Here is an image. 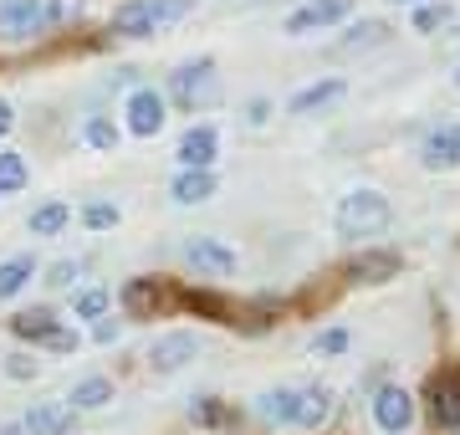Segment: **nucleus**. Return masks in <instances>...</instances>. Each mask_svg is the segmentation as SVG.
I'll list each match as a JSON object with an SVG mask.
<instances>
[{"instance_id":"nucleus-1","label":"nucleus","mask_w":460,"mask_h":435,"mask_svg":"<svg viewBox=\"0 0 460 435\" xmlns=\"http://www.w3.org/2000/svg\"><path fill=\"white\" fill-rule=\"evenodd\" d=\"M184 11H190V0H123L108 21V31L138 41V36H154L159 26H169V21H180Z\"/></svg>"},{"instance_id":"nucleus-2","label":"nucleus","mask_w":460,"mask_h":435,"mask_svg":"<svg viewBox=\"0 0 460 435\" xmlns=\"http://www.w3.org/2000/svg\"><path fill=\"white\" fill-rule=\"evenodd\" d=\"M389 220H394V210H389V200H384L378 190H353V195H343V205H338V235H348V241H358V235H384Z\"/></svg>"},{"instance_id":"nucleus-3","label":"nucleus","mask_w":460,"mask_h":435,"mask_svg":"<svg viewBox=\"0 0 460 435\" xmlns=\"http://www.w3.org/2000/svg\"><path fill=\"white\" fill-rule=\"evenodd\" d=\"M220 83H215V62L210 57H199V62H184L174 72V83H169V98L180 102L184 113H195V108H210Z\"/></svg>"},{"instance_id":"nucleus-4","label":"nucleus","mask_w":460,"mask_h":435,"mask_svg":"<svg viewBox=\"0 0 460 435\" xmlns=\"http://www.w3.org/2000/svg\"><path fill=\"white\" fill-rule=\"evenodd\" d=\"M123 113H128V134L154 138L159 129H164L169 102H164V93H159V87H133L128 102H123Z\"/></svg>"},{"instance_id":"nucleus-5","label":"nucleus","mask_w":460,"mask_h":435,"mask_svg":"<svg viewBox=\"0 0 460 435\" xmlns=\"http://www.w3.org/2000/svg\"><path fill=\"white\" fill-rule=\"evenodd\" d=\"M429 420L440 431H460V368H440L429 379Z\"/></svg>"},{"instance_id":"nucleus-6","label":"nucleus","mask_w":460,"mask_h":435,"mask_svg":"<svg viewBox=\"0 0 460 435\" xmlns=\"http://www.w3.org/2000/svg\"><path fill=\"white\" fill-rule=\"evenodd\" d=\"M41 26H47L41 0H0V36L5 41H31Z\"/></svg>"},{"instance_id":"nucleus-7","label":"nucleus","mask_w":460,"mask_h":435,"mask_svg":"<svg viewBox=\"0 0 460 435\" xmlns=\"http://www.w3.org/2000/svg\"><path fill=\"white\" fill-rule=\"evenodd\" d=\"M353 11V0H307V5H296L292 16L281 21V31L287 36H307V31H323L332 21H343Z\"/></svg>"},{"instance_id":"nucleus-8","label":"nucleus","mask_w":460,"mask_h":435,"mask_svg":"<svg viewBox=\"0 0 460 435\" xmlns=\"http://www.w3.org/2000/svg\"><path fill=\"white\" fill-rule=\"evenodd\" d=\"M184 262H190L199 277H230V271H235V252H230L226 241H215V235L184 241Z\"/></svg>"},{"instance_id":"nucleus-9","label":"nucleus","mask_w":460,"mask_h":435,"mask_svg":"<svg viewBox=\"0 0 460 435\" xmlns=\"http://www.w3.org/2000/svg\"><path fill=\"white\" fill-rule=\"evenodd\" d=\"M123 307H128V318H159L169 307V287L154 282V277H133L123 287Z\"/></svg>"},{"instance_id":"nucleus-10","label":"nucleus","mask_w":460,"mask_h":435,"mask_svg":"<svg viewBox=\"0 0 460 435\" xmlns=\"http://www.w3.org/2000/svg\"><path fill=\"white\" fill-rule=\"evenodd\" d=\"M420 164L425 169H460V123H445L420 144Z\"/></svg>"},{"instance_id":"nucleus-11","label":"nucleus","mask_w":460,"mask_h":435,"mask_svg":"<svg viewBox=\"0 0 460 435\" xmlns=\"http://www.w3.org/2000/svg\"><path fill=\"white\" fill-rule=\"evenodd\" d=\"M195 333H164L154 349H148V368L154 374H174V368H184L190 359H195Z\"/></svg>"},{"instance_id":"nucleus-12","label":"nucleus","mask_w":460,"mask_h":435,"mask_svg":"<svg viewBox=\"0 0 460 435\" xmlns=\"http://www.w3.org/2000/svg\"><path fill=\"white\" fill-rule=\"evenodd\" d=\"M374 420H378V425H384L389 435L410 431V420H414V400H410V395H404L399 385L378 389V400H374Z\"/></svg>"},{"instance_id":"nucleus-13","label":"nucleus","mask_w":460,"mask_h":435,"mask_svg":"<svg viewBox=\"0 0 460 435\" xmlns=\"http://www.w3.org/2000/svg\"><path fill=\"white\" fill-rule=\"evenodd\" d=\"M399 277V256L394 252H358L348 262V282H363V287H378Z\"/></svg>"},{"instance_id":"nucleus-14","label":"nucleus","mask_w":460,"mask_h":435,"mask_svg":"<svg viewBox=\"0 0 460 435\" xmlns=\"http://www.w3.org/2000/svg\"><path fill=\"white\" fill-rule=\"evenodd\" d=\"M215 149H220V138H215V129L210 123H199V129H190V134L180 138V164L184 169H210V159H215Z\"/></svg>"},{"instance_id":"nucleus-15","label":"nucleus","mask_w":460,"mask_h":435,"mask_svg":"<svg viewBox=\"0 0 460 435\" xmlns=\"http://www.w3.org/2000/svg\"><path fill=\"white\" fill-rule=\"evenodd\" d=\"M343 93H348V87L338 83V77H328V83H313V87H302V93L292 98V113H296V118H313V113H323V108H332Z\"/></svg>"},{"instance_id":"nucleus-16","label":"nucleus","mask_w":460,"mask_h":435,"mask_svg":"<svg viewBox=\"0 0 460 435\" xmlns=\"http://www.w3.org/2000/svg\"><path fill=\"white\" fill-rule=\"evenodd\" d=\"M72 415H77V410H72V404H36L31 415H26V435H66L72 431Z\"/></svg>"},{"instance_id":"nucleus-17","label":"nucleus","mask_w":460,"mask_h":435,"mask_svg":"<svg viewBox=\"0 0 460 435\" xmlns=\"http://www.w3.org/2000/svg\"><path fill=\"white\" fill-rule=\"evenodd\" d=\"M328 420H332V395H328V389H307V395H296V415H292V425L323 431Z\"/></svg>"},{"instance_id":"nucleus-18","label":"nucleus","mask_w":460,"mask_h":435,"mask_svg":"<svg viewBox=\"0 0 460 435\" xmlns=\"http://www.w3.org/2000/svg\"><path fill=\"white\" fill-rule=\"evenodd\" d=\"M180 302L190 307V313H199V318L210 323H235V307H230L220 292H205V287H190V292H180Z\"/></svg>"},{"instance_id":"nucleus-19","label":"nucleus","mask_w":460,"mask_h":435,"mask_svg":"<svg viewBox=\"0 0 460 435\" xmlns=\"http://www.w3.org/2000/svg\"><path fill=\"white\" fill-rule=\"evenodd\" d=\"M215 195V174L210 169H184L180 180H174V205H199Z\"/></svg>"},{"instance_id":"nucleus-20","label":"nucleus","mask_w":460,"mask_h":435,"mask_svg":"<svg viewBox=\"0 0 460 435\" xmlns=\"http://www.w3.org/2000/svg\"><path fill=\"white\" fill-rule=\"evenodd\" d=\"M36 277V256L26 252V256H11V262H0V302L5 297H16L21 287Z\"/></svg>"},{"instance_id":"nucleus-21","label":"nucleus","mask_w":460,"mask_h":435,"mask_svg":"<svg viewBox=\"0 0 460 435\" xmlns=\"http://www.w3.org/2000/svg\"><path fill=\"white\" fill-rule=\"evenodd\" d=\"M51 328H57V313H51V307H26V313H16V318H11V333L31 338V343H41Z\"/></svg>"},{"instance_id":"nucleus-22","label":"nucleus","mask_w":460,"mask_h":435,"mask_svg":"<svg viewBox=\"0 0 460 435\" xmlns=\"http://www.w3.org/2000/svg\"><path fill=\"white\" fill-rule=\"evenodd\" d=\"M31 180V169H26V154L16 149H0V195H21Z\"/></svg>"},{"instance_id":"nucleus-23","label":"nucleus","mask_w":460,"mask_h":435,"mask_svg":"<svg viewBox=\"0 0 460 435\" xmlns=\"http://www.w3.org/2000/svg\"><path fill=\"white\" fill-rule=\"evenodd\" d=\"M108 400H113V385H108V379H98V374H93V379H83V385H72V395H66V404H72V410H102Z\"/></svg>"},{"instance_id":"nucleus-24","label":"nucleus","mask_w":460,"mask_h":435,"mask_svg":"<svg viewBox=\"0 0 460 435\" xmlns=\"http://www.w3.org/2000/svg\"><path fill=\"white\" fill-rule=\"evenodd\" d=\"M378 41H389V26H384V21H358L353 36H343L338 51H368V47H378Z\"/></svg>"},{"instance_id":"nucleus-25","label":"nucleus","mask_w":460,"mask_h":435,"mask_svg":"<svg viewBox=\"0 0 460 435\" xmlns=\"http://www.w3.org/2000/svg\"><path fill=\"white\" fill-rule=\"evenodd\" d=\"M72 220V210H66L62 200H51V205H41V210H31V235H57Z\"/></svg>"},{"instance_id":"nucleus-26","label":"nucleus","mask_w":460,"mask_h":435,"mask_svg":"<svg viewBox=\"0 0 460 435\" xmlns=\"http://www.w3.org/2000/svg\"><path fill=\"white\" fill-rule=\"evenodd\" d=\"M261 420H292L296 415V389H271V395H261Z\"/></svg>"},{"instance_id":"nucleus-27","label":"nucleus","mask_w":460,"mask_h":435,"mask_svg":"<svg viewBox=\"0 0 460 435\" xmlns=\"http://www.w3.org/2000/svg\"><path fill=\"white\" fill-rule=\"evenodd\" d=\"M445 21H450V5H445V0H429V5L414 11V31H440Z\"/></svg>"},{"instance_id":"nucleus-28","label":"nucleus","mask_w":460,"mask_h":435,"mask_svg":"<svg viewBox=\"0 0 460 435\" xmlns=\"http://www.w3.org/2000/svg\"><path fill=\"white\" fill-rule=\"evenodd\" d=\"M83 138H87V144H93V149H118V129H113V123H108V118H87Z\"/></svg>"},{"instance_id":"nucleus-29","label":"nucleus","mask_w":460,"mask_h":435,"mask_svg":"<svg viewBox=\"0 0 460 435\" xmlns=\"http://www.w3.org/2000/svg\"><path fill=\"white\" fill-rule=\"evenodd\" d=\"M87 0H51L47 5V26H72V21L83 16Z\"/></svg>"},{"instance_id":"nucleus-30","label":"nucleus","mask_w":460,"mask_h":435,"mask_svg":"<svg viewBox=\"0 0 460 435\" xmlns=\"http://www.w3.org/2000/svg\"><path fill=\"white\" fill-rule=\"evenodd\" d=\"M108 313V292L102 287H87L83 297H77V318H102Z\"/></svg>"},{"instance_id":"nucleus-31","label":"nucleus","mask_w":460,"mask_h":435,"mask_svg":"<svg viewBox=\"0 0 460 435\" xmlns=\"http://www.w3.org/2000/svg\"><path fill=\"white\" fill-rule=\"evenodd\" d=\"M41 343H47L51 353H77V343H83V338L72 333V328H62V323H57V328H51V333L41 338Z\"/></svg>"},{"instance_id":"nucleus-32","label":"nucleus","mask_w":460,"mask_h":435,"mask_svg":"<svg viewBox=\"0 0 460 435\" xmlns=\"http://www.w3.org/2000/svg\"><path fill=\"white\" fill-rule=\"evenodd\" d=\"M83 220L93 226V231H108V226H118V205H87Z\"/></svg>"},{"instance_id":"nucleus-33","label":"nucleus","mask_w":460,"mask_h":435,"mask_svg":"<svg viewBox=\"0 0 460 435\" xmlns=\"http://www.w3.org/2000/svg\"><path fill=\"white\" fill-rule=\"evenodd\" d=\"M5 374H11V379H36V359H26V353H11Z\"/></svg>"},{"instance_id":"nucleus-34","label":"nucleus","mask_w":460,"mask_h":435,"mask_svg":"<svg viewBox=\"0 0 460 435\" xmlns=\"http://www.w3.org/2000/svg\"><path fill=\"white\" fill-rule=\"evenodd\" d=\"M348 349V333L343 328H328V333L317 338V353H343Z\"/></svg>"},{"instance_id":"nucleus-35","label":"nucleus","mask_w":460,"mask_h":435,"mask_svg":"<svg viewBox=\"0 0 460 435\" xmlns=\"http://www.w3.org/2000/svg\"><path fill=\"white\" fill-rule=\"evenodd\" d=\"M77 271H83V267H77V262H57V267H51V277H47V282H51V287H66V282H77Z\"/></svg>"},{"instance_id":"nucleus-36","label":"nucleus","mask_w":460,"mask_h":435,"mask_svg":"<svg viewBox=\"0 0 460 435\" xmlns=\"http://www.w3.org/2000/svg\"><path fill=\"white\" fill-rule=\"evenodd\" d=\"M195 415L205 420V425H220V415H226V410H220L215 400H199V404H195Z\"/></svg>"},{"instance_id":"nucleus-37","label":"nucleus","mask_w":460,"mask_h":435,"mask_svg":"<svg viewBox=\"0 0 460 435\" xmlns=\"http://www.w3.org/2000/svg\"><path fill=\"white\" fill-rule=\"evenodd\" d=\"M11 123H16V113H11V102L0 98V138L11 134Z\"/></svg>"},{"instance_id":"nucleus-38","label":"nucleus","mask_w":460,"mask_h":435,"mask_svg":"<svg viewBox=\"0 0 460 435\" xmlns=\"http://www.w3.org/2000/svg\"><path fill=\"white\" fill-rule=\"evenodd\" d=\"M93 338H98V343H113V338H118V323H98V333H93Z\"/></svg>"},{"instance_id":"nucleus-39","label":"nucleus","mask_w":460,"mask_h":435,"mask_svg":"<svg viewBox=\"0 0 460 435\" xmlns=\"http://www.w3.org/2000/svg\"><path fill=\"white\" fill-rule=\"evenodd\" d=\"M456 83H460V72H456Z\"/></svg>"}]
</instances>
